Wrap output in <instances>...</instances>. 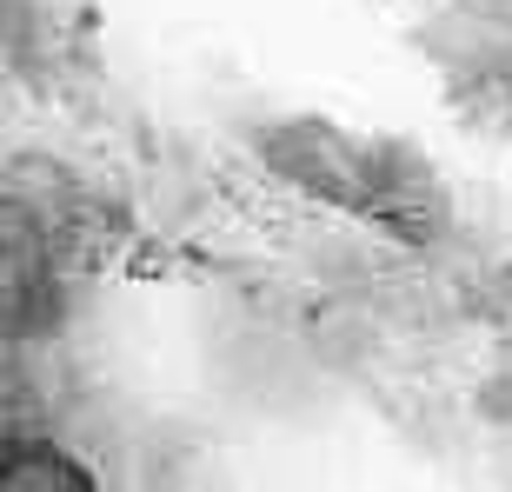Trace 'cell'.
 Segmentation results:
<instances>
[{
  "label": "cell",
  "mask_w": 512,
  "mask_h": 492,
  "mask_svg": "<svg viewBox=\"0 0 512 492\" xmlns=\"http://www.w3.org/2000/svg\"><path fill=\"white\" fill-rule=\"evenodd\" d=\"M499 386H506V413H512V366H506V379H499Z\"/></svg>",
  "instance_id": "cell-4"
},
{
  "label": "cell",
  "mask_w": 512,
  "mask_h": 492,
  "mask_svg": "<svg viewBox=\"0 0 512 492\" xmlns=\"http://www.w3.org/2000/svg\"><path fill=\"white\" fill-rule=\"evenodd\" d=\"M0 492H100V479L47 419L0 406Z\"/></svg>",
  "instance_id": "cell-3"
},
{
  "label": "cell",
  "mask_w": 512,
  "mask_h": 492,
  "mask_svg": "<svg viewBox=\"0 0 512 492\" xmlns=\"http://www.w3.org/2000/svg\"><path fill=\"white\" fill-rule=\"evenodd\" d=\"M240 153L273 193L333 213L393 253L446 260L466 240V200L426 140L326 107H266L240 127Z\"/></svg>",
  "instance_id": "cell-1"
},
{
  "label": "cell",
  "mask_w": 512,
  "mask_h": 492,
  "mask_svg": "<svg viewBox=\"0 0 512 492\" xmlns=\"http://www.w3.org/2000/svg\"><path fill=\"white\" fill-rule=\"evenodd\" d=\"M0 80L47 114H80L107 94V27L87 0H0Z\"/></svg>",
  "instance_id": "cell-2"
}]
</instances>
